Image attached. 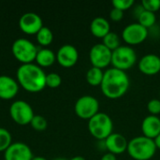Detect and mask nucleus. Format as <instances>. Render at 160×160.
<instances>
[{"label":"nucleus","mask_w":160,"mask_h":160,"mask_svg":"<svg viewBox=\"0 0 160 160\" xmlns=\"http://www.w3.org/2000/svg\"><path fill=\"white\" fill-rule=\"evenodd\" d=\"M33 153L31 148L24 142H12L4 152L5 160H32Z\"/></svg>","instance_id":"12"},{"label":"nucleus","mask_w":160,"mask_h":160,"mask_svg":"<svg viewBox=\"0 0 160 160\" xmlns=\"http://www.w3.org/2000/svg\"><path fill=\"white\" fill-rule=\"evenodd\" d=\"M130 80L126 71L111 68L104 71V77L100 85L102 94L109 99L122 98L129 89Z\"/></svg>","instance_id":"1"},{"label":"nucleus","mask_w":160,"mask_h":160,"mask_svg":"<svg viewBox=\"0 0 160 160\" xmlns=\"http://www.w3.org/2000/svg\"><path fill=\"white\" fill-rule=\"evenodd\" d=\"M149 36V30L139 22L128 24L122 31V38L128 45H139L145 41Z\"/></svg>","instance_id":"9"},{"label":"nucleus","mask_w":160,"mask_h":160,"mask_svg":"<svg viewBox=\"0 0 160 160\" xmlns=\"http://www.w3.org/2000/svg\"><path fill=\"white\" fill-rule=\"evenodd\" d=\"M62 78L59 74L55 72H51L46 74V86L50 88H57L61 85Z\"/></svg>","instance_id":"26"},{"label":"nucleus","mask_w":160,"mask_h":160,"mask_svg":"<svg viewBox=\"0 0 160 160\" xmlns=\"http://www.w3.org/2000/svg\"><path fill=\"white\" fill-rule=\"evenodd\" d=\"M106 150L109 153H112L115 156L122 155L128 150V140L120 133L111 134L105 141Z\"/></svg>","instance_id":"15"},{"label":"nucleus","mask_w":160,"mask_h":160,"mask_svg":"<svg viewBox=\"0 0 160 160\" xmlns=\"http://www.w3.org/2000/svg\"><path fill=\"white\" fill-rule=\"evenodd\" d=\"M74 112L81 119L89 120L99 112V102L93 96H82L76 101Z\"/></svg>","instance_id":"7"},{"label":"nucleus","mask_w":160,"mask_h":160,"mask_svg":"<svg viewBox=\"0 0 160 160\" xmlns=\"http://www.w3.org/2000/svg\"><path fill=\"white\" fill-rule=\"evenodd\" d=\"M88 130L98 141H105L113 133V122L105 112H98L88 120Z\"/></svg>","instance_id":"4"},{"label":"nucleus","mask_w":160,"mask_h":160,"mask_svg":"<svg viewBox=\"0 0 160 160\" xmlns=\"http://www.w3.org/2000/svg\"><path fill=\"white\" fill-rule=\"evenodd\" d=\"M112 8H118L122 11L128 10L135 4L134 0H112Z\"/></svg>","instance_id":"28"},{"label":"nucleus","mask_w":160,"mask_h":160,"mask_svg":"<svg viewBox=\"0 0 160 160\" xmlns=\"http://www.w3.org/2000/svg\"><path fill=\"white\" fill-rule=\"evenodd\" d=\"M112 52L102 43L95 44L89 52V60L92 67L103 69L112 64Z\"/></svg>","instance_id":"10"},{"label":"nucleus","mask_w":160,"mask_h":160,"mask_svg":"<svg viewBox=\"0 0 160 160\" xmlns=\"http://www.w3.org/2000/svg\"><path fill=\"white\" fill-rule=\"evenodd\" d=\"M102 44L112 52L121 46V39L117 34L111 31L102 38Z\"/></svg>","instance_id":"23"},{"label":"nucleus","mask_w":160,"mask_h":160,"mask_svg":"<svg viewBox=\"0 0 160 160\" xmlns=\"http://www.w3.org/2000/svg\"><path fill=\"white\" fill-rule=\"evenodd\" d=\"M33 129L37 131H43L48 127V122L46 118L42 115H35L30 123Z\"/></svg>","instance_id":"25"},{"label":"nucleus","mask_w":160,"mask_h":160,"mask_svg":"<svg viewBox=\"0 0 160 160\" xmlns=\"http://www.w3.org/2000/svg\"><path fill=\"white\" fill-rule=\"evenodd\" d=\"M103 77H104L103 69H100L95 67H92L91 68H89L85 75L86 82L91 86H100Z\"/></svg>","instance_id":"20"},{"label":"nucleus","mask_w":160,"mask_h":160,"mask_svg":"<svg viewBox=\"0 0 160 160\" xmlns=\"http://www.w3.org/2000/svg\"><path fill=\"white\" fill-rule=\"evenodd\" d=\"M147 110L150 115H155V116L160 115V99L158 98L151 99L147 104Z\"/></svg>","instance_id":"29"},{"label":"nucleus","mask_w":160,"mask_h":160,"mask_svg":"<svg viewBox=\"0 0 160 160\" xmlns=\"http://www.w3.org/2000/svg\"><path fill=\"white\" fill-rule=\"evenodd\" d=\"M9 114L13 122L20 126L29 125L35 116L31 105L24 100H16L9 107Z\"/></svg>","instance_id":"8"},{"label":"nucleus","mask_w":160,"mask_h":160,"mask_svg":"<svg viewBox=\"0 0 160 160\" xmlns=\"http://www.w3.org/2000/svg\"><path fill=\"white\" fill-rule=\"evenodd\" d=\"M100 160H117V158H116L115 155L107 152L106 154H104V155L102 156V158H100Z\"/></svg>","instance_id":"31"},{"label":"nucleus","mask_w":160,"mask_h":160,"mask_svg":"<svg viewBox=\"0 0 160 160\" xmlns=\"http://www.w3.org/2000/svg\"><path fill=\"white\" fill-rule=\"evenodd\" d=\"M137 63V53L135 50L128 45H121L112 53V68L127 71L132 68Z\"/></svg>","instance_id":"5"},{"label":"nucleus","mask_w":160,"mask_h":160,"mask_svg":"<svg viewBox=\"0 0 160 160\" xmlns=\"http://www.w3.org/2000/svg\"><path fill=\"white\" fill-rule=\"evenodd\" d=\"M37 36V41L39 45L43 46V47H47L49 46L52 40H53V34L52 32V30L47 27V26H43L36 35Z\"/></svg>","instance_id":"21"},{"label":"nucleus","mask_w":160,"mask_h":160,"mask_svg":"<svg viewBox=\"0 0 160 160\" xmlns=\"http://www.w3.org/2000/svg\"><path fill=\"white\" fill-rule=\"evenodd\" d=\"M157 150L154 140L142 135L128 142L127 152L134 160H150L156 155Z\"/></svg>","instance_id":"3"},{"label":"nucleus","mask_w":160,"mask_h":160,"mask_svg":"<svg viewBox=\"0 0 160 160\" xmlns=\"http://www.w3.org/2000/svg\"><path fill=\"white\" fill-rule=\"evenodd\" d=\"M12 143V137L8 130L0 128V152H5Z\"/></svg>","instance_id":"24"},{"label":"nucleus","mask_w":160,"mask_h":160,"mask_svg":"<svg viewBox=\"0 0 160 160\" xmlns=\"http://www.w3.org/2000/svg\"><path fill=\"white\" fill-rule=\"evenodd\" d=\"M140 71L147 76H154L160 72V56L148 53L143 55L138 63Z\"/></svg>","instance_id":"14"},{"label":"nucleus","mask_w":160,"mask_h":160,"mask_svg":"<svg viewBox=\"0 0 160 160\" xmlns=\"http://www.w3.org/2000/svg\"><path fill=\"white\" fill-rule=\"evenodd\" d=\"M141 5L144 10H148L154 13L160 9V0H142Z\"/></svg>","instance_id":"27"},{"label":"nucleus","mask_w":160,"mask_h":160,"mask_svg":"<svg viewBox=\"0 0 160 160\" xmlns=\"http://www.w3.org/2000/svg\"><path fill=\"white\" fill-rule=\"evenodd\" d=\"M138 22L146 29L152 28L157 22V16L154 12L143 10L138 17Z\"/></svg>","instance_id":"22"},{"label":"nucleus","mask_w":160,"mask_h":160,"mask_svg":"<svg viewBox=\"0 0 160 160\" xmlns=\"http://www.w3.org/2000/svg\"><path fill=\"white\" fill-rule=\"evenodd\" d=\"M79 60L78 50L70 44L61 46L56 52V61L63 68H72Z\"/></svg>","instance_id":"13"},{"label":"nucleus","mask_w":160,"mask_h":160,"mask_svg":"<svg viewBox=\"0 0 160 160\" xmlns=\"http://www.w3.org/2000/svg\"><path fill=\"white\" fill-rule=\"evenodd\" d=\"M70 160H86L83 157H82V156H76V157H74V158H72Z\"/></svg>","instance_id":"33"},{"label":"nucleus","mask_w":160,"mask_h":160,"mask_svg":"<svg viewBox=\"0 0 160 160\" xmlns=\"http://www.w3.org/2000/svg\"><path fill=\"white\" fill-rule=\"evenodd\" d=\"M142 132L144 137L155 140L160 134L159 116H146L142 122Z\"/></svg>","instance_id":"17"},{"label":"nucleus","mask_w":160,"mask_h":160,"mask_svg":"<svg viewBox=\"0 0 160 160\" xmlns=\"http://www.w3.org/2000/svg\"><path fill=\"white\" fill-rule=\"evenodd\" d=\"M37 65L42 68H48L54 64L56 61V54L48 48H42L38 51L36 60Z\"/></svg>","instance_id":"19"},{"label":"nucleus","mask_w":160,"mask_h":160,"mask_svg":"<svg viewBox=\"0 0 160 160\" xmlns=\"http://www.w3.org/2000/svg\"><path fill=\"white\" fill-rule=\"evenodd\" d=\"M159 97H160V90H159Z\"/></svg>","instance_id":"36"},{"label":"nucleus","mask_w":160,"mask_h":160,"mask_svg":"<svg viewBox=\"0 0 160 160\" xmlns=\"http://www.w3.org/2000/svg\"><path fill=\"white\" fill-rule=\"evenodd\" d=\"M38 51L36 45L26 38L16 39L11 46L13 56L21 62L22 65L33 63L36 60Z\"/></svg>","instance_id":"6"},{"label":"nucleus","mask_w":160,"mask_h":160,"mask_svg":"<svg viewBox=\"0 0 160 160\" xmlns=\"http://www.w3.org/2000/svg\"><path fill=\"white\" fill-rule=\"evenodd\" d=\"M154 142H155V144L157 146V149H160V134L154 140Z\"/></svg>","instance_id":"32"},{"label":"nucleus","mask_w":160,"mask_h":160,"mask_svg":"<svg viewBox=\"0 0 160 160\" xmlns=\"http://www.w3.org/2000/svg\"><path fill=\"white\" fill-rule=\"evenodd\" d=\"M19 27L26 35H37L43 27L42 19L35 12H26L19 20Z\"/></svg>","instance_id":"11"},{"label":"nucleus","mask_w":160,"mask_h":160,"mask_svg":"<svg viewBox=\"0 0 160 160\" xmlns=\"http://www.w3.org/2000/svg\"><path fill=\"white\" fill-rule=\"evenodd\" d=\"M16 76L19 85L29 93H38L46 87V74L34 63L21 65Z\"/></svg>","instance_id":"2"},{"label":"nucleus","mask_w":160,"mask_h":160,"mask_svg":"<svg viewBox=\"0 0 160 160\" xmlns=\"http://www.w3.org/2000/svg\"><path fill=\"white\" fill-rule=\"evenodd\" d=\"M53 160H68V159L63 158H55V159H53Z\"/></svg>","instance_id":"35"},{"label":"nucleus","mask_w":160,"mask_h":160,"mask_svg":"<svg viewBox=\"0 0 160 160\" xmlns=\"http://www.w3.org/2000/svg\"><path fill=\"white\" fill-rule=\"evenodd\" d=\"M90 32L94 37L103 38L111 32V24L104 17H96L90 23Z\"/></svg>","instance_id":"18"},{"label":"nucleus","mask_w":160,"mask_h":160,"mask_svg":"<svg viewBox=\"0 0 160 160\" xmlns=\"http://www.w3.org/2000/svg\"><path fill=\"white\" fill-rule=\"evenodd\" d=\"M110 18L112 22H118L120 21L123 20L124 18V11L118 9V8H112L111 12H110Z\"/></svg>","instance_id":"30"},{"label":"nucleus","mask_w":160,"mask_h":160,"mask_svg":"<svg viewBox=\"0 0 160 160\" xmlns=\"http://www.w3.org/2000/svg\"><path fill=\"white\" fill-rule=\"evenodd\" d=\"M32 160H47L45 158L43 157H33Z\"/></svg>","instance_id":"34"},{"label":"nucleus","mask_w":160,"mask_h":160,"mask_svg":"<svg viewBox=\"0 0 160 160\" xmlns=\"http://www.w3.org/2000/svg\"><path fill=\"white\" fill-rule=\"evenodd\" d=\"M19 92V83L12 77L0 75V99L9 100Z\"/></svg>","instance_id":"16"}]
</instances>
